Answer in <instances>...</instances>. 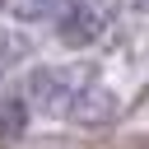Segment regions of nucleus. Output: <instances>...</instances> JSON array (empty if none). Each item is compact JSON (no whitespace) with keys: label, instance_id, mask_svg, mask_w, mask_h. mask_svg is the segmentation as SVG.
Masks as SVG:
<instances>
[{"label":"nucleus","instance_id":"f257e3e1","mask_svg":"<svg viewBox=\"0 0 149 149\" xmlns=\"http://www.w3.org/2000/svg\"><path fill=\"white\" fill-rule=\"evenodd\" d=\"M93 79V65H42L28 74V102L42 112H70V102L79 98V88Z\"/></svg>","mask_w":149,"mask_h":149},{"label":"nucleus","instance_id":"f03ea898","mask_svg":"<svg viewBox=\"0 0 149 149\" xmlns=\"http://www.w3.org/2000/svg\"><path fill=\"white\" fill-rule=\"evenodd\" d=\"M102 23H107V14L98 0H61V9H56V33H61V42H74V47L98 42Z\"/></svg>","mask_w":149,"mask_h":149},{"label":"nucleus","instance_id":"7ed1b4c3","mask_svg":"<svg viewBox=\"0 0 149 149\" xmlns=\"http://www.w3.org/2000/svg\"><path fill=\"white\" fill-rule=\"evenodd\" d=\"M112 112H116V98L107 93V88H98L93 79L79 88V98L70 102V116H79L84 126H102V121H112Z\"/></svg>","mask_w":149,"mask_h":149},{"label":"nucleus","instance_id":"20e7f679","mask_svg":"<svg viewBox=\"0 0 149 149\" xmlns=\"http://www.w3.org/2000/svg\"><path fill=\"white\" fill-rule=\"evenodd\" d=\"M23 130H28V107L19 98H0V149H9Z\"/></svg>","mask_w":149,"mask_h":149},{"label":"nucleus","instance_id":"39448f33","mask_svg":"<svg viewBox=\"0 0 149 149\" xmlns=\"http://www.w3.org/2000/svg\"><path fill=\"white\" fill-rule=\"evenodd\" d=\"M19 56H28V37H14V33H0V74L19 61Z\"/></svg>","mask_w":149,"mask_h":149},{"label":"nucleus","instance_id":"423d86ee","mask_svg":"<svg viewBox=\"0 0 149 149\" xmlns=\"http://www.w3.org/2000/svg\"><path fill=\"white\" fill-rule=\"evenodd\" d=\"M51 5H61V0H19L14 9H19V19H42V14H51Z\"/></svg>","mask_w":149,"mask_h":149},{"label":"nucleus","instance_id":"0eeeda50","mask_svg":"<svg viewBox=\"0 0 149 149\" xmlns=\"http://www.w3.org/2000/svg\"><path fill=\"white\" fill-rule=\"evenodd\" d=\"M135 5H140V9H149V0H135Z\"/></svg>","mask_w":149,"mask_h":149},{"label":"nucleus","instance_id":"6e6552de","mask_svg":"<svg viewBox=\"0 0 149 149\" xmlns=\"http://www.w3.org/2000/svg\"><path fill=\"white\" fill-rule=\"evenodd\" d=\"M0 5H5V0H0Z\"/></svg>","mask_w":149,"mask_h":149}]
</instances>
